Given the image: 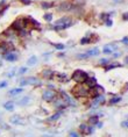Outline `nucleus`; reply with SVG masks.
<instances>
[{"mask_svg":"<svg viewBox=\"0 0 128 137\" xmlns=\"http://www.w3.org/2000/svg\"><path fill=\"white\" fill-rule=\"evenodd\" d=\"M39 79L35 78V77H28L26 79H22L20 81V85L21 86H26V85H39Z\"/></svg>","mask_w":128,"mask_h":137,"instance_id":"nucleus-5","label":"nucleus"},{"mask_svg":"<svg viewBox=\"0 0 128 137\" xmlns=\"http://www.w3.org/2000/svg\"><path fill=\"white\" fill-rule=\"evenodd\" d=\"M6 86H7V81L0 82V88H1V87H6Z\"/></svg>","mask_w":128,"mask_h":137,"instance_id":"nucleus-37","label":"nucleus"},{"mask_svg":"<svg viewBox=\"0 0 128 137\" xmlns=\"http://www.w3.org/2000/svg\"><path fill=\"white\" fill-rule=\"evenodd\" d=\"M14 50V45L9 42H0V54H9Z\"/></svg>","mask_w":128,"mask_h":137,"instance_id":"nucleus-4","label":"nucleus"},{"mask_svg":"<svg viewBox=\"0 0 128 137\" xmlns=\"http://www.w3.org/2000/svg\"><path fill=\"white\" fill-rule=\"evenodd\" d=\"M120 56H121V54H120V52H115V54L113 55V57H114V58H116V57H120Z\"/></svg>","mask_w":128,"mask_h":137,"instance_id":"nucleus-39","label":"nucleus"},{"mask_svg":"<svg viewBox=\"0 0 128 137\" xmlns=\"http://www.w3.org/2000/svg\"><path fill=\"white\" fill-rule=\"evenodd\" d=\"M100 19L106 21V20H108V19H110V14H107V13H101V14H100Z\"/></svg>","mask_w":128,"mask_h":137,"instance_id":"nucleus-28","label":"nucleus"},{"mask_svg":"<svg viewBox=\"0 0 128 137\" xmlns=\"http://www.w3.org/2000/svg\"><path fill=\"white\" fill-rule=\"evenodd\" d=\"M104 92V88L101 87V86H96V87H93L92 88V91H90V94L88 95H91V96H93V98H96V96H98L99 94H101Z\"/></svg>","mask_w":128,"mask_h":137,"instance_id":"nucleus-7","label":"nucleus"},{"mask_svg":"<svg viewBox=\"0 0 128 137\" xmlns=\"http://www.w3.org/2000/svg\"><path fill=\"white\" fill-rule=\"evenodd\" d=\"M116 48V45H114V44H107V45H105L104 47V50H102V52L104 54H106V55H108V54H112L113 52V50Z\"/></svg>","mask_w":128,"mask_h":137,"instance_id":"nucleus-10","label":"nucleus"},{"mask_svg":"<svg viewBox=\"0 0 128 137\" xmlns=\"http://www.w3.org/2000/svg\"><path fill=\"white\" fill-rule=\"evenodd\" d=\"M120 101H121V98H120V96H114L113 99L110 100V103H111V105H114V103H118V102H120Z\"/></svg>","mask_w":128,"mask_h":137,"instance_id":"nucleus-26","label":"nucleus"},{"mask_svg":"<svg viewBox=\"0 0 128 137\" xmlns=\"http://www.w3.org/2000/svg\"><path fill=\"white\" fill-rule=\"evenodd\" d=\"M91 42H94L93 40H91L90 36H85L80 40V44H87V43H91Z\"/></svg>","mask_w":128,"mask_h":137,"instance_id":"nucleus-23","label":"nucleus"},{"mask_svg":"<svg viewBox=\"0 0 128 137\" xmlns=\"http://www.w3.org/2000/svg\"><path fill=\"white\" fill-rule=\"evenodd\" d=\"M59 116H61V113L58 111V113H56V114H54V115H51L49 119H48V121L49 122H53V121H56V120H58L59 119Z\"/></svg>","mask_w":128,"mask_h":137,"instance_id":"nucleus-22","label":"nucleus"},{"mask_svg":"<svg viewBox=\"0 0 128 137\" xmlns=\"http://www.w3.org/2000/svg\"><path fill=\"white\" fill-rule=\"evenodd\" d=\"M4 107H5L7 110H13L14 109V103L9 101V102H6V103L4 105Z\"/></svg>","mask_w":128,"mask_h":137,"instance_id":"nucleus-24","label":"nucleus"},{"mask_svg":"<svg viewBox=\"0 0 128 137\" xmlns=\"http://www.w3.org/2000/svg\"><path fill=\"white\" fill-rule=\"evenodd\" d=\"M41 6H42V8H44V9H48V8L54 7V2H45V1H42L41 2Z\"/></svg>","mask_w":128,"mask_h":137,"instance_id":"nucleus-18","label":"nucleus"},{"mask_svg":"<svg viewBox=\"0 0 128 137\" xmlns=\"http://www.w3.org/2000/svg\"><path fill=\"white\" fill-rule=\"evenodd\" d=\"M122 19H124V20H126V21H128V12H127V13L122 14Z\"/></svg>","mask_w":128,"mask_h":137,"instance_id":"nucleus-35","label":"nucleus"},{"mask_svg":"<svg viewBox=\"0 0 128 137\" xmlns=\"http://www.w3.org/2000/svg\"><path fill=\"white\" fill-rule=\"evenodd\" d=\"M85 84L87 85V87L88 88H93V87H96L98 84H97V79L94 78V77H91V78H87V80L85 81Z\"/></svg>","mask_w":128,"mask_h":137,"instance_id":"nucleus-9","label":"nucleus"},{"mask_svg":"<svg viewBox=\"0 0 128 137\" xmlns=\"http://www.w3.org/2000/svg\"><path fill=\"white\" fill-rule=\"evenodd\" d=\"M121 125H122L124 128H128V120H126V121H124V122L121 123Z\"/></svg>","mask_w":128,"mask_h":137,"instance_id":"nucleus-34","label":"nucleus"},{"mask_svg":"<svg viewBox=\"0 0 128 137\" xmlns=\"http://www.w3.org/2000/svg\"><path fill=\"white\" fill-rule=\"evenodd\" d=\"M105 102V98L102 95H98L94 98V101H93V105L94 106H99V105H102Z\"/></svg>","mask_w":128,"mask_h":137,"instance_id":"nucleus-15","label":"nucleus"},{"mask_svg":"<svg viewBox=\"0 0 128 137\" xmlns=\"http://www.w3.org/2000/svg\"><path fill=\"white\" fill-rule=\"evenodd\" d=\"M98 121H99V116H98V115H92V116H90V119H88V123L90 124H97Z\"/></svg>","mask_w":128,"mask_h":137,"instance_id":"nucleus-16","label":"nucleus"},{"mask_svg":"<svg viewBox=\"0 0 128 137\" xmlns=\"http://www.w3.org/2000/svg\"><path fill=\"white\" fill-rule=\"evenodd\" d=\"M71 78H72V80L76 81L77 84H84L87 80L88 76H87V73H86L85 71H83V70H76L72 73Z\"/></svg>","mask_w":128,"mask_h":137,"instance_id":"nucleus-2","label":"nucleus"},{"mask_svg":"<svg viewBox=\"0 0 128 137\" xmlns=\"http://www.w3.org/2000/svg\"><path fill=\"white\" fill-rule=\"evenodd\" d=\"M121 66V64H119V63H114V64H110L108 63V65L106 66V71H108V70H112L114 68H120Z\"/></svg>","mask_w":128,"mask_h":137,"instance_id":"nucleus-25","label":"nucleus"},{"mask_svg":"<svg viewBox=\"0 0 128 137\" xmlns=\"http://www.w3.org/2000/svg\"><path fill=\"white\" fill-rule=\"evenodd\" d=\"M61 9L62 11H70L72 8V4L70 2V1H64V2H62L61 4Z\"/></svg>","mask_w":128,"mask_h":137,"instance_id":"nucleus-12","label":"nucleus"},{"mask_svg":"<svg viewBox=\"0 0 128 137\" xmlns=\"http://www.w3.org/2000/svg\"><path fill=\"white\" fill-rule=\"evenodd\" d=\"M22 88L20 87V88H14V90H12V91H9V95H18V94H20V93H22Z\"/></svg>","mask_w":128,"mask_h":137,"instance_id":"nucleus-19","label":"nucleus"},{"mask_svg":"<svg viewBox=\"0 0 128 137\" xmlns=\"http://www.w3.org/2000/svg\"><path fill=\"white\" fill-rule=\"evenodd\" d=\"M28 100H29V98H23L22 101H21L20 103H21V105H27V103H28Z\"/></svg>","mask_w":128,"mask_h":137,"instance_id":"nucleus-32","label":"nucleus"},{"mask_svg":"<svg viewBox=\"0 0 128 137\" xmlns=\"http://www.w3.org/2000/svg\"><path fill=\"white\" fill-rule=\"evenodd\" d=\"M69 137H79V136H78V134H77V133H73V131H72V133H70Z\"/></svg>","mask_w":128,"mask_h":137,"instance_id":"nucleus-36","label":"nucleus"},{"mask_svg":"<svg viewBox=\"0 0 128 137\" xmlns=\"http://www.w3.org/2000/svg\"><path fill=\"white\" fill-rule=\"evenodd\" d=\"M54 47H55L56 49H58V50H63V49H64V44H61V43H55Z\"/></svg>","mask_w":128,"mask_h":137,"instance_id":"nucleus-29","label":"nucleus"},{"mask_svg":"<svg viewBox=\"0 0 128 137\" xmlns=\"http://www.w3.org/2000/svg\"><path fill=\"white\" fill-rule=\"evenodd\" d=\"M5 58H6V60L13 62V60H15V59L18 58V56L15 55V54H7V55L5 56Z\"/></svg>","mask_w":128,"mask_h":137,"instance_id":"nucleus-20","label":"nucleus"},{"mask_svg":"<svg viewBox=\"0 0 128 137\" xmlns=\"http://www.w3.org/2000/svg\"><path fill=\"white\" fill-rule=\"evenodd\" d=\"M26 71H27V68H21L20 70H19V72H18V73H19V74H23Z\"/></svg>","mask_w":128,"mask_h":137,"instance_id":"nucleus-33","label":"nucleus"},{"mask_svg":"<svg viewBox=\"0 0 128 137\" xmlns=\"http://www.w3.org/2000/svg\"><path fill=\"white\" fill-rule=\"evenodd\" d=\"M79 130H80V133H82L83 135H90V134L92 133V128H91L90 125L84 124V123L79 125Z\"/></svg>","mask_w":128,"mask_h":137,"instance_id":"nucleus-8","label":"nucleus"},{"mask_svg":"<svg viewBox=\"0 0 128 137\" xmlns=\"http://www.w3.org/2000/svg\"><path fill=\"white\" fill-rule=\"evenodd\" d=\"M36 62H37V58H36V56H31V57H29L28 62H27V64H28L29 66H31V65H35L36 64Z\"/></svg>","mask_w":128,"mask_h":137,"instance_id":"nucleus-17","label":"nucleus"},{"mask_svg":"<svg viewBox=\"0 0 128 137\" xmlns=\"http://www.w3.org/2000/svg\"><path fill=\"white\" fill-rule=\"evenodd\" d=\"M55 96H56V94H55L54 91L48 90V91H45L43 93V100H45V101H53L55 99Z\"/></svg>","mask_w":128,"mask_h":137,"instance_id":"nucleus-6","label":"nucleus"},{"mask_svg":"<svg viewBox=\"0 0 128 137\" xmlns=\"http://www.w3.org/2000/svg\"><path fill=\"white\" fill-rule=\"evenodd\" d=\"M43 19H44L45 21H48V22H50V21L53 20V14H50V13L44 14V15H43Z\"/></svg>","mask_w":128,"mask_h":137,"instance_id":"nucleus-27","label":"nucleus"},{"mask_svg":"<svg viewBox=\"0 0 128 137\" xmlns=\"http://www.w3.org/2000/svg\"><path fill=\"white\" fill-rule=\"evenodd\" d=\"M56 79L58 80V81L64 82V81H66V76H65V74H61V73H57V74H56Z\"/></svg>","mask_w":128,"mask_h":137,"instance_id":"nucleus-21","label":"nucleus"},{"mask_svg":"<svg viewBox=\"0 0 128 137\" xmlns=\"http://www.w3.org/2000/svg\"><path fill=\"white\" fill-rule=\"evenodd\" d=\"M99 54H100V50L98 48H93V49L88 50L87 52H85V55L87 58H88V57H93V56H98Z\"/></svg>","mask_w":128,"mask_h":137,"instance_id":"nucleus-11","label":"nucleus"},{"mask_svg":"<svg viewBox=\"0 0 128 137\" xmlns=\"http://www.w3.org/2000/svg\"><path fill=\"white\" fill-rule=\"evenodd\" d=\"M54 74L55 73L51 70H43L42 71V76H43V78H45V79H51L54 77Z\"/></svg>","mask_w":128,"mask_h":137,"instance_id":"nucleus-13","label":"nucleus"},{"mask_svg":"<svg viewBox=\"0 0 128 137\" xmlns=\"http://www.w3.org/2000/svg\"><path fill=\"white\" fill-rule=\"evenodd\" d=\"M105 23H106V26H107V27H111V26L113 25V22H112V20H111V19L106 20V21H105Z\"/></svg>","mask_w":128,"mask_h":137,"instance_id":"nucleus-31","label":"nucleus"},{"mask_svg":"<svg viewBox=\"0 0 128 137\" xmlns=\"http://www.w3.org/2000/svg\"><path fill=\"white\" fill-rule=\"evenodd\" d=\"M11 122L14 124H25V121L20 117V116H18V115H15V116H12L11 117Z\"/></svg>","mask_w":128,"mask_h":137,"instance_id":"nucleus-14","label":"nucleus"},{"mask_svg":"<svg viewBox=\"0 0 128 137\" xmlns=\"http://www.w3.org/2000/svg\"><path fill=\"white\" fill-rule=\"evenodd\" d=\"M125 63L128 64V56H127V57H125Z\"/></svg>","mask_w":128,"mask_h":137,"instance_id":"nucleus-41","label":"nucleus"},{"mask_svg":"<svg viewBox=\"0 0 128 137\" xmlns=\"http://www.w3.org/2000/svg\"><path fill=\"white\" fill-rule=\"evenodd\" d=\"M21 1H22L23 4H26V5H28V4H30V1H31V0H21Z\"/></svg>","mask_w":128,"mask_h":137,"instance_id":"nucleus-38","label":"nucleus"},{"mask_svg":"<svg viewBox=\"0 0 128 137\" xmlns=\"http://www.w3.org/2000/svg\"><path fill=\"white\" fill-rule=\"evenodd\" d=\"M72 23H73V21H72V19L70 16H63V17H61V19H58L56 22H55V26L54 28L57 29V30H63V29H66V28L71 27Z\"/></svg>","mask_w":128,"mask_h":137,"instance_id":"nucleus-1","label":"nucleus"},{"mask_svg":"<svg viewBox=\"0 0 128 137\" xmlns=\"http://www.w3.org/2000/svg\"><path fill=\"white\" fill-rule=\"evenodd\" d=\"M99 63L101 64V65H107V64H108L110 62H108V59H100Z\"/></svg>","mask_w":128,"mask_h":137,"instance_id":"nucleus-30","label":"nucleus"},{"mask_svg":"<svg viewBox=\"0 0 128 137\" xmlns=\"http://www.w3.org/2000/svg\"><path fill=\"white\" fill-rule=\"evenodd\" d=\"M122 42H124V43H128V37H124V39H122Z\"/></svg>","mask_w":128,"mask_h":137,"instance_id":"nucleus-40","label":"nucleus"},{"mask_svg":"<svg viewBox=\"0 0 128 137\" xmlns=\"http://www.w3.org/2000/svg\"><path fill=\"white\" fill-rule=\"evenodd\" d=\"M72 94L76 98H84V96L88 95L90 92L87 91V88H86L85 86H83L82 84H79V85H77V86H75L72 88Z\"/></svg>","mask_w":128,"mask_h":137,"instance_id":"nucleus-3","label":"nucleus"}]
</instances>
